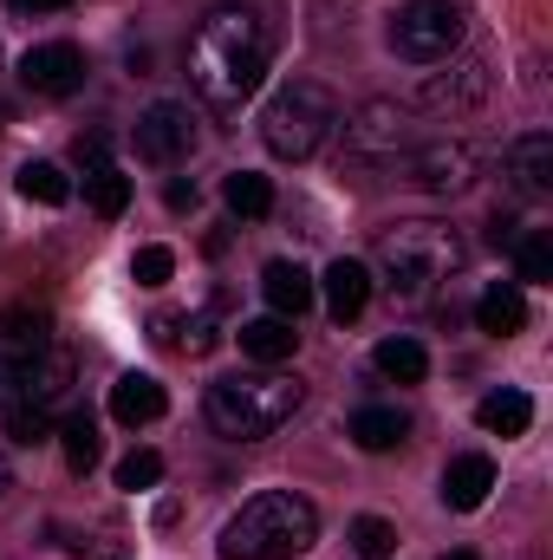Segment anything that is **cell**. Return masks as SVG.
Instances as JSON below:
<instances>
[{
	"label": "cell",
	"instance_id": "obj_1",
	"mask_svg": "<svg viewBox=\"0 0 553 560\" xmlns=\"http://www.w3.org/2000/svg\"><path fill=\"white\" fill-rule=\"evenodd\" d=\"M268 20L255 7H215L189 39V85L209 112H242L268 79Z\"/></svg>",
	"mask_w": 553,
	"mask_h": 560
},
{
	"label": "cell",
	"instance_id": "obj_2",
	"mask_svg": "<svg viewBox=\"0 0 553 560\" xmlns=\"http://www.w3.org/2000/svg\"><path fill=\"white\" fill-rule=\"evenodd\" d=\"M462 235L449 229V222H398V229H385L378 235V275H385V293H391V306H430L436 300V287L462 268Z\"/></svg>",
	"mask_w": 553,
	"mask_h": 560
},
{
	"label": "cell",
	"instance_id": "obj_3",
	"mask_svg": "<svg viewBox=\"0 0 553 560\" xmlns=\"http://www.w3.org/2000/svg\"><path fill=\"white\" fill-rule=\"evenodd\" d=\"M319 541V509L293 489H261L222 528V560H293Z\"/></svg>",
	"mask_w": 553,
	"mask_h": 560
},
{
	"label": "cell",
	"instance_id": "obj_4",
	"mask_svg": "<svg viewBox=\"0 0 553 560\" xmlns=\"http://www.w3.org/2000/svg\"><path fill=\"white\" fill-rule=\"evenodd\" d=\"M306 385L286 378V372H235V378H215L209 385V430L228 436V443H261L274 436L280 423L299 411Z\"/></svg>",
	"mask_w": 553,
	"mask_h": 560
},
{
	"label": "cell",
	"instance_id": "obj_5",
	"mask_svg": "<svg viewBox=\"0 0 553 560\" xmlns=\"http://www.w3.org/2000/svg\"><path fill=\"white\" fill-rule=\"evenodd\" d=\"M332 125H339V98H332L326 85L299 79V85H286V92L268 98V112H261V143L274 150L280 163H306V156L326 150Z\"/></svg>",
	"mask_w": 553,
	"mask_h": 560
},
{
	"label": "cell",
	"instance_id": "obj_6",
	"mask_svg": "<svg viewBox=\"0 0 553 560\" xmlns=\"http://www.w3.org/2000/svg\"><path fill=\"white\" fill-rule=\"evenodd\" d=\"M462 33H469L462 0H411V7H398V20H391V46H398V59H411V66H443V59L462 46Z\"/></svg>",
	"mask_w": 553,
	"mask_h": 560
},
{
	"label": "cell",
	"instance_id": "obj_7",
	"mask_svg": "<svg viewBox=\"0 0 553 560\" xmlns=\"http://www.w3.org/2000/svg\"><path fill=\"white\" fill-rule=\"evenodd\" d=\"M20 85L33 98H72L85 85V52L72 39H46V46H26L20 59Z\"/></svg>",
	"mask_w": 553,
	"mask_h": 560
},
{
	"label": "cell",
	"instance_id": "obj_8",
	"mask_svg": "<svg viewBox=\"0 0 553 560\" xmlns=\"http://www.w3.org/2000/svg\"><path fill=\"white\" fill-rule=\"evenodd\" d=\"M475 170H482V156H475L469 143H456V138L416 143L411 150V183L430 189V196H462V189L475 183Z\"/></svg>",
	"mask_w": 553,
	"mask_h": 560
},
{
	"label": "cell",
	"instance_id": "obj_9",
	"mask_svg": "<svg viewBox=\"0 0 553 560\" xmlns=\"http://www.w3.org/2000/svg\"><path fill=\"white\" fill-rule=\"evenodd\" d=\"M189 150H196V118H189V105H150L138 118V156L143 163L176 170V163H189Z\"/></svg>",
	"mask_w": 553,
	"mask_h": 560
},
{
	"label": "cell",
	"instance_id": "obj_10",
	"mask_svg": "<svg viewBox=\"0 0 553 560\" xmlns=\"http://www.w3.org/2000/svg\"><path fill=\"white\" fill-rule=\"evenodd\" d=\"M411 143V118L398 112V105H385V98H372L352 125H345V156L352 163H385V156H398Z\"/></svg>",
	"mask_w": 553,
	"mask_h": 560
},
{
	"label": "cell",
	"instance_id": "obj_11",
	"mask_svg": "<svg viewBox=\"0 0 553 560\" xmlns=\"http://www.w3.org/2000/svg\"><path fill=\"white\" fill-rule=\"evenodd\" d=\"M502 176L521 189V196H548L553 189V138L548 131H528L502 150Z\"/></svg>",
	"mask_w": 553,
	"mask_h": 560
},
{
	"label": "cell",
	"instance_id": "obj_12",
	"mask_svg": "<svg viewBox=\"0 0 553 560\" xmlns=\"http://www.w3.org/2000/svg\"><path fill=\"white\" fill-rule=\"evenodd\" d=\"M489 489H495V463H489L482 450H469V456H449V469H443V509H456V515H475V509L489 502Z\"/></svg>",
	"mask_w": 553,
	"mask_h": 560
},
{
	"label": "cell",
	"instance_id": "obj_13",
	"mask_svg": "<svg viewBox=\"0 0 553 560\" xmlns=\"http://www.w3.org/2000/svg\"><path fill=\"white\" fill-rule=\"evenodd\" d=\"M261 293H268V306H274L280 319H299V313L319 300V280L306 275L299 261H268V275H261Z\"/></svg>",
	"mask_w": 553,
	"mask_h": 560
},
{
	"label": "cell",
	"instance_id": "obj_14",
	"mask_svg": "<svg viewBox=\"0 0 553 560\" xmlns=\"http://www.w3.org/2000/svg\"><path fill=\"white\" fill-rule=\"evenodd\" d=\"M150 339L156 346H169V352H189V359H202V352H215V319L209 313H156L150 319Z\"/></svg>",
	"mask_w": 553,
	"mask_h": 560
},
{
	"label": "cell",
	"instance_id": "obj_15",
	"mask_svg": "<svg viewBox=\"0 0 553 560\" xmlns=\"http://www.w3.org/2000/svg\"><path fill=\"white\" fill-rule=\"evenodd\" d=\"M163 385L150 378V372H125L118 385H111V418L125 423V430H138V423H156L163 418Z\"/></svg>",
	"mask_w": 553,
	"mask_h": 560
},
{
	"label": "cell",
	"instance_id": "obj_16",
	"mask_svg": "<svg viewBox=\"0 0 553 560\" xmlns=\"http://www.w3.org/2000/svg\"><path fill=\"white\" fill-rule=\"evenodd\" d=\"M326 306H332V319L345 326V319H358L365 306H372V275H365V261H332L326 268Z\"/></svg>",
	"mask_w": 553,
	"mask_h": 560
},
{
	"label": "cell",
	"instance_id": "obj_17",
	"mask_svg": "<svg viewBox=\"0 0 553 560\" xmlns=\"http://www.w3.org/2000/svg\"><path fill=\"white\" fill-rule=\"evenodd\" d=\"M345 436L358 443V450H398L404 436H411V418L404 411H391V405H365V411H352V423H345Z\"/></svg>",
	"mask_w": 553,
	"mask_h": 560
},
{
	"label": "cell",
	"instance_id": "obj_18",
	"mask_svg": "<svg viewBox=\"0 0 553 560\" xmlns=\"http://www.w3.org/2000/svg\"><path fill=\"white\" fill-rule=\"evenodd\" d=\"M482 92H489V66L469 59V66H456L449 79H430V85H423V105H430V112H462V105H475Z\"/></svg>",
	"mask_w": 553,
	"mask_h": 560
},
{
	"label": "cell",
	"instance_id": "obj_19",
	"mask_svg": "<svg viewBox=\"0 0 553 560\" xmlns=\"http://www.w3.org/2000/svg\"><path fill=\"white\" fill-rule=\"evenodd\" d=\"M475 326L489 332V339H515L521 326H528V300H521V287H489L482 300H475Z\"/></svg>",
	"mask_w": 553,
	"mask_h": 560
},
{
	"label": "cell",
	"instance_id": "obj_20",
	"mask_svg": "<svg viewBox=\"0 0 553 560\" xmlns=\"http://www.w3.org/2000/svg\"><path fill=\"white\" fill-rule=\"evenodd\" d=\"M475 423H482L489 436H528L534 398H528V392H489V398L475 405Z\"/></svg>",
	"mask_w": 553,
	"mask_h": 560
},
{
	"label": "cell",
	"instance_id": "obj_21",
	"mask_svg": "<svg viewBox=\"0 0 553 560\" xmlns=\"http://www.w3.org/2000/svg\"><path fill=\"white\" fill-rule=\"evenodd\" d=\"M52 319L39 306H0V352H46Z\"/></svg>",
	"mask_w": 553,
	"mask_h": 560
},
{
	"label": "cell",
	"instance_id": "obj_22",
	"mask_svg": "<svg viewBox=\"0 0 553 560\" xmlns=\"http://www.w3.org/2000/svg\"><path fill=\"white\" fill-rule=\"evenodd\" d=\"M293 346H299V332H293V319H280V313H268V319H248V326H242V352H248V359H261V365L293 359Z\"/></svg>",
	"mask_w": 553,
	"mask_h": 560
},
{
	"label": "cell",
	"instance_id": "obj_23",
	"mask_svg": "<svg viewBox=\"0 0 553 560\" xmlns=\"http://www.w3.org/2000/svg\"><path fill=\"white\" fill-rule=\"evenodd\" d=\"M222 202H228L242 222H261V215H274V183L255 176V170H235V176L222 183Z\"/></svg>",
	"mask_w": 553,
	"mask_h": 560
},
{
	"label": "cell",
	"instance_id": "obj_24",
	"mask_svg": "<svg viewBox=\"0 0 553 560\" xmlns=\"http://www.w3.org/2000/svg\"><path fill=\"white\" fill-rule=\"evenodd\" d=\"M372 365H378L385 378H398V385H423V372H430V352H423L416 339H404V332H398V339H385V346L372 352Z\"/></svg>",
	"mask_w": 553,
	"mask_h": 560
},
{
	"label": "cell",
	"instance_id": "obj_25",
	"mask_svg": "<svg viewBox=\"0 0 553 560\" xmlns=\"http://www.w3.org/2000/svg\"><path fill=\"white\" fill-rule=\"evenodd\" d=\"M85 196H92V209H98L105 222H118V215L131 209V176H125L118 163H105V170H85Z\"/></svg>",
	"mask_w": 553,
	"mask_h": 560
},
{
	"label": "cell",
	"instance_id": "obj_26",
	"mask_svg": "<svg viewBox=\"0 0 553 560\" xmlns=\"http://www.w3.org/2000/svg\"><path fill=\"white\" fill-rule=\"evenodd\" d=\"M52 436H59V450H66V463H72L79 476L98 463V423H92V411H72V418L59 423Z\"/></svg>",
	"mask_w": 553,
	"mask_h": 560
},
{
	"label": "cell",
	"instance_id": "obj_27",
	"mask_svg": "<svg viewBox=\"0 0 553 560\" xmlns=\"http://www.w3.org/2000/svg\"><path fill=\"white\" fill-rule=\"evenodd\" d=\"M20 196L59 209V202H72V176H66L59 163H26V170H20Z\"/></svg>",
	"mask_w": 553,
	"mask_h": 560
},
{
	"label": "cell",
	"instance_id": "obj_28",
	"mask_svg": "<svg viewBox=\"0 0 553 560\" xmlns=\"http://www.w3.org/2000/svg\"><path fill=\"white\" fill-rule=\"evenodd\" d=\"M515 268H521V280H553V235L548 229H534V235H521L515 242Z\"/></svg>",
	"mask_w": 553,
	"mask_h": 560
},
{
	"label": "cell",
	"instance_id": "obj_29",
	"mask_svg": "<svg viewBox=\"0 0 553 560\" xmlns=\"http://www.w3.org/2000/svg\"><path fill=\"white\" fill-rule=\"evenodd\" d=\"M7 436H13L20 450L46 443V436H52V411H46V405H7Z\"/></svg>",
	"mask_w": 553,
	"mask_h": 560
},
{
	"label": "cell",
	"instance_id": "obj_30",
	"mask_svg": "<svg viewBox=\"0 0 553 560\" xmlns=\"http://www.w3.org/2000/svg\"><path fill=\"white\" fill-rule=\"evenodd\" d=\"M352 548H358L365 560H391L398 555V528L378 522V515H358V522H352Z\"/></svg>",
	"mask_w": 553,
	"mask_h": 560
},
{
	"label": "cell",
	"instance_id": "obj_31",
	"mask_svg": "<svg viewBox=\"0 0 553 560\" xmlns=\"http://www.w3.org/2000/svg\"><path fill=\"white\" fill-rule=\"evenodd\" d=\"M156 482H163V456H156V450H131V456L118 463V489L138 495V489H156Z\"/></svg>",
	"mask_w": 553,
	"mask_h": 560
},
{
	"label": "cell",
	"instance_id": "obj_32",
	"mask_svg": "<svg viewBox=\"0 0 553 560\" xmlns=\"http://www.w3.org/2000/svg\"><path fill=\"white\" fill-rule=\"evenodd\" d=\"M169 275H176V255L169 248H138V261H131V280L138 287H163Z\"/></svg>",
	"mask_w": 553,
	"mask_h": 560
},
{
	"label": "cell",
	"instance_id": "obj_33",
	"mask_svg": "<svg viewBox=\"0 0 553 560\" xmlns=\"http://www.w3.org/2000/svg\"><path fill=\"white\" fill-rule=\"evenodd\" d=\"M20 392H26V352H0V411L20 405Z\"/></svg>",
	"mask_w": 553,
	"mask_h": 560
},
{
	"label": "cell",
	"instance_id": "obj_34",
	"mask_svg": "<svg viewBox=\"0 0 553 560\" xmlns=\"http://www.w3.org/2000/svg\"><path fill=\"white\" fill-rule=\"evenodd\" d=\"M72 156H79V170H105V163H111V138H105V131H79Z\"/></svg>",
	"mask_w": 553,
	"mask_h": 560
},
{
	"label": "cell",
	"instance_id": "obj_35",
	"mask_svg": "<svg viewBox=\"0 0 553 560\" xmlns=\"http://www.w3.org/2000/svg\"><path fill=\"white\" fill-rule=\"evenodd\" d=\"M489 242H495V248H515V242H521V222H515V215H495V222H489Z\"/></svg>",
	"mask_w": 553,
	"mask_h": 560
},
{
	"label": "cell",
	"instance_id": "obj_36",
	"mask_svg": "<svg viewBox=\"0 0 553 560\" xmlns=\"http://www.w3.org/2000/svg\"><path fill=\"white\" fill-rule=\"evenodd\" d=\"M163 202H169L176 215H183V209H196V183H183V176H176V183L163 189Z\"/></svg>",
	"mask_w": 553,
	"mask_h": 560
},
{
	"label": "cell",
	"instance_id": "obj_37",
	"mask_svg": "<svg viewBox=\"0 0 553 560\" xmlns=\"http://www.w3.org/2000/svg\"><path fill=\"white\" fill-rule=\"evenodd\" d=\"M20 13H59V7H72V0H13Z\"/></svg>",
	"mask_w": 553,
	"mask_h": 560
},
{
	"label": "cell",
	"instance_id": "obj_38",
	"mask_svg": "<svg viewBox=\"0 0 553 560\" xmlns=\"http://www.w3.org/2000/svg\"><path fill=\"white\" fill-rule=\"evenodd\" d=\"M7 489H13V469H7V456H0V495H7Z\"/></svg>",
	"mask_w": 553,
	"mask_h": 560
},
{
	"label": "cell",
	"instance_id": "obj_39",
	"mask_svg": "<svg viewBox=\"0 0 553 560\" xmlns=\"http://www.w3.org/2000/svg\"><path fill=\"white\" fill-rule=\"evenodd\" d=\"M443 560H482V555H469V548H456V555H443Z\"/></svg>",
	"mask_w": 553,
	"mask_h": 560
},
{
	"label": "cell",
	"instance_id": "obj_40",
	"mask_svg": "<svg viewBox=\"0 0 553 560\" xmlns=\"http://www.w3.org/2000/svg\"><path fill=\"white\" fill-rule=\"evenodd\" d=\"M0 125H7V112H0Z\"/></svg>",
	"mask_w": 553,
	"mask_h": 560
}]
</instances>
